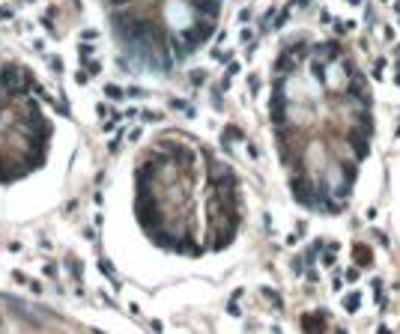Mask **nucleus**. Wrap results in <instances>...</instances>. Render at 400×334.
Segmentation results:
<instances>
[{
  "instance_id": "f257e3e1",
  "label": "nucleus",
  "mask_w": 400,
  "mask_h": 334,
  "mask_svg": "<svg viewBox=\"0 0 400 334\" xmlns=\"http://www.w3.org/2000/svg\"><path fill=\"white\" fill-rule=\"evenodd\" d=\"M343 307H346L349 313H355V310L361 307V295H358V292H352V295H346V298H343Z\"/></svg>"
},
{
  "instance_id": "f03ea898",
  "label": "nucleus",
  "mask_w": 400,
  "mask_h": 334,
  "mask_svg": "<svg viewBox=\"0 0 400 334\" xmlns=\"http://www.w3.org/2000/svg\"><path fill=\"white\" fill-rule=\"evenodd\" d=\"M355 260H358V263H367V260H370V251H367L364 245H358V248H355Z\"/></svg>"
}]
</instances>
